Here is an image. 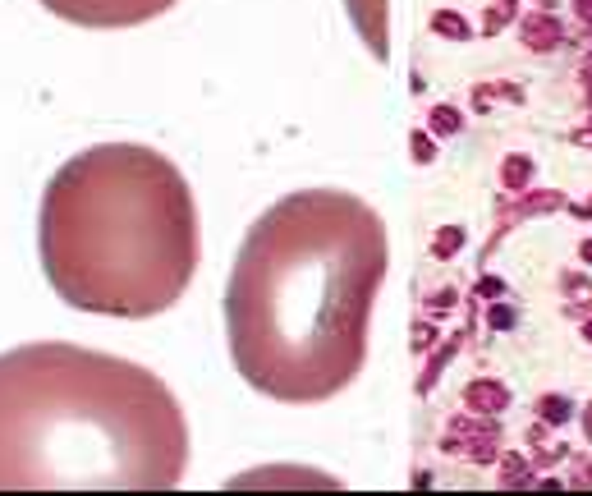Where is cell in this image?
I'll use <instances>...</instances> for the list:
<instances>
[{"label":"cell","instance_id":"6da1fadb","mask_svg":"<svg viewBox=\"0 0 592 496\" xmlns=\"http://www.w3.org/2000/svg\"><path fill=\"white\" fill-rule=\"evenodd\" d=\"M386 225L345 188H299L243 234L225 285L230 358L280 404H321L367 363L386 285Z\"/></svg>","mask_w":592,"mask_h":496},{"label":"cell","instance_id":"7a4b0ae2","mask_svg":"<svg viewBox=\"0 0 592 496\" xmlns=\"http://www.w3.org/2000/svg\"><path fill=\"white\" fill-rule=\"evenodd\" d=\"M188 423L143 363L46 340L0 354V492L175 487Z\"/></svg>","mask_w":592,"mask_h":496},{"label":"cell","instance_id":"3957f363","mask_svg":"<svg viewBox=\"0 0 592 496\" xmlns=\"http://www.w3.org/2000/svg\"><path fill=\"white\" fill-rule=\"evenodd\" d=\"M37 253L69 308L156 317L180 303L197 271L193 188L156 147L97 142L51 175Z\"/></svg>","mask_w":592,"mask_h":496},{"label":"cell","instance_id":"277c9868","mask_svg":"<svg viewBox=\"0 0 592 496\" xmlns=\"http://www.w3.org/2000/svg\"><path fill=\"white\" fill-rule=\"evenodd\" d=\"M42 5L78 28H138V23L175 10L180 0H42Z\"/></svg>","mask_w":592,"mask_h":496},{"label":"cell","instance_id":"5b68a950","mask_svg":"<svg viewBox=\"0 0 592 496\" xmlns=\"http://www.w3.org/2000/svg\"><path fill=\"white\" fill-rule=\"evenodd\" d=\"M345 5H349V18L363 37V47L377 60H386L391 55V0H345Z\"/></svg>","mask_w":592,"mask_h":496}]
</instances>
